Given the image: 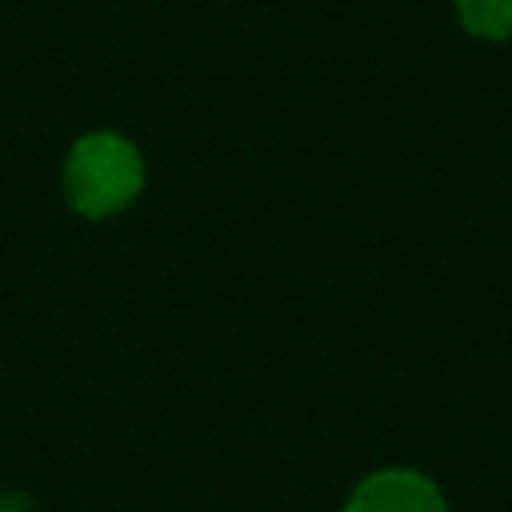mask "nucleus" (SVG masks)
<instances>
[{"label": "nucleus", "instance_id": "obj_1", "mask_svg": "<svg viewBox=\"0 0 512 512\" xmlns=\"http://www.w3.org/2000/svg\"><path fill=\"white\" fill-rule=\"evenodd\" d=\"M68 204L88 220L120 216L144 192V156L120 132H88L64 160Z\"/></svg>", "mask_w": 512, "mask_h": 512}, {"label": "nucleus", "instance_id": "obj_2", "mask_svg": "<svg viewBox=\"0 0 512 512\" xmlns=\"http://www.w3.org/2000/svg\"><path fill=\"white\" fill-rule=\"evenodd\" d=\"M344 512H448V500L416 468H380L352 488Z\"/></svg>", "mask_w": 512, "mask_h": 512}, {"label": "nucleus", "instance_id": "obj_3", "mask_svg": "<svg viewBox=\"0 0 512 512\" xmlns=\"http://www.w3.org/2000/svg\"><path fill=\"white\" fill-rule=\"evenodd\" d=\"M456 16L480 40H512V0H456Z\"/></svg>", "mask_w": 512, "mask_h": 512}, {"label": "nucleus", "instance_id": "obj_4", "mask_svg": "<svg viewBox=\"0 0 512 512\" xmlns=\"http://www.w3.org/2000/svg\"><path fill=\"white\" fill-rule=\"evenodd\" d=\"M0 512H4V500H0Z\"/></svg>", "mask_w": 512, "mask_h": 512}]
</instances>
